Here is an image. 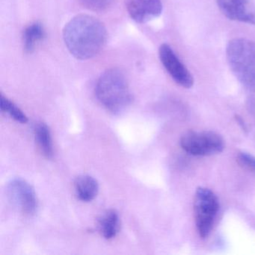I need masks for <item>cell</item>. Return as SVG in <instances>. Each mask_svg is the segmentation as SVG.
<instances>
[{
	"instance_id": "6da1fadb",
	"label": "cell",
	"mask_w": 255,
	"mask_h": 255,
	"mask_svg": "<svg viewBox=\"0 0 255 255\" xmlns=\"http://www.w3.org/2000/svg\"><path fill=\"white\" fill-rule=\"evenodd\" d=\"M63 39L74 58L88 60L99 54L105 47L107 31L104 23L93 16L80 14L65 25Z\"/></svg>"
},
{
	"instance_id": "7a4b0ae2",
	"label": "cell",
	"mask_w": 255,
	"mask_h": 255,
	"mask_svg": "<svg viewBox=\"0 0 255 255\" xmlns=\"http://www.w3.org/2000/svg\"><path fill=\"white\" fill-rule=\"evenodd\" d=\"M95 94L109 111L120 114L132 102V95L125 74L119 68L107 70L97 82Z\"/></svg>"
},
{
	"instance_id": "3957f363",
	"label": "cell",
	"mask_w": 255,
	"mask_h": 255,
	"mask_svg": "<svg viewBox=\"0 0 255 255\" xmlns=\"http://www.w3.org/2000/svg\"><path fill=\"white\" fill-rule=\"evenodd\" d=\"M226 56L237 80L255 92V43L247 38H234L227 45Z\"/></svg>"
},
{
	"instance_id": "277c9868",
	"label": "cell",
	"mask_w": 255,
	"mask_h": 255,
	"mask_svg": "<svg viewBox=\"0 0 255 255\" xmlns=\"http://www.w3.org/2000/svg\"><path fill=\"white\" fill-rule=\"evenodd\" d=\"M219 210V198L205 187H198L194 200L195 225L201 239L209 237Z\"/></svg>"
},
{
	"instance_id": "5b68a950",
	"label": "cell",
	"mask_w": 255,
	"mask_h": 255,
	"mask_svg": "<svg viewBox=\"0 0 255 255\" xmlns=\"http://www.w3.org/2000/svg\"><path fill=\"white\" fill-rule=\"evenodd\" d=\"M180 146L189 154L208 156L218 154L225 149V141L213 131H187L180 138Z\"/></svg>"
},
{
	"instance_id": "8992f818",
	"label": "cell",
	"mask_w": 255,
	"mask_h": 255,
	"mask_svg": "<svg viewBox=\"0 0 255 255\" xmlns=\"http://www.w3.org/2000/svg\"><path fill=\"white\" fill-rule=\"evenodd\" d=\"M7 195L11 202L25 214L32 215L38 207L36 194L32 185L20 178L11 180L7 186Z\"/></svg>"
},
{
	"instance_id": "52a82bcc",
	"label": "cell",
	"mask_w": 255,
	"mask_h": 255,
	"mask_svg": "<svg viewBox=\"0 0 255 255\" xmlns=\"http://www.w3.org/2000/svg\"><path fill=\"white\" fill-rule=\"evenodd\" d=\"M159 56L161 63L176 83L185 89L192 87L194 80L190 71L168 44H163L160 46Z\"/></svg>"
},
{
	"instance_id": "ba28073f",
	"label": "cell",
	"mask_w": 255,
	"mask_h": 255,
	"mask_svg": "<svg viewBox=\"0 0 255 255\" xmlns=\"http://www.w3.org/2000/svg\"><path fill=\"white\" fill-rule=\"evenodd\" d=\"M221 12L231 20L255 25V8L249 0H216Z\"/></svg>"
},
{
	"instance_id": "9c48e42d",
	"label": "cell",
	"mask_w": 255,
	"mask_h": 255,
	"mask_svg": "<svg viewBox=\"0 0 255 255\" xmlns=\"http://www.w3.org/2000/svg\"><path fill=\"white\" fill-rule=\"evenodd\" d=\"M126 5L128 14L138 23H147L162 14V0H127Z\"/></svg>"
},
{
	"instance_id": "30bf717a",
	"label": "cell",
	"mask_w": 255,
	"mask_h": 255,
	"mask_svg": "<svg viewBox=\"0 0 255 255\" xmlns=\"http://www.w3.org/2000/svg\"><path fill=\"white\" fill-rule=\"evenodd\" d=\"M76 193L80 201L89 202L93 201L99 192V184L92 176L82 175L75 182Z\"/></svg>"
},
{
	"instance_id": "8fae6325",
	"label": "cell",
	"mask_w": 255,
	"mask_h": 255,
	"mask_svg": "<svg viewBox=\"0 0 255 255\" xmlns=\"http://www.w3.org/2000/svg\"><path fill=\"white\" fill-rule=\"evenodd\" d=\"M99 229L107 240L114 238L120 230V218L115 210H107L99 219Z\"/></svg>"
},
{
	"instance_id": "7c38bea8",
	"label": "cell",
	"mask_w": 255,
	"mask_h": 255,
	"mask_svg": "<svg viewBox=\"0 0 255 255\" xmlns=\"http://www.w3.org/2000/svg\"><path fill=\"white\" fill-rule=\"evenodd\" d=\"M45 37V30L41 23L35 22L25 29L23 35V48L27 53H32L39 42Z\"/></svg>"
},
{
	"instance_id": "4fadbf2b",
	"label": "cell",
	"mask_w": 255,
	"mask_h": 255,
	"mask_svg": "<svg viewBox=\"0 0 255 255\" xmlns=\"http://www.w3.org/2000/svg\"><path fill=\"white\" fill-rule=\"evenodd\" d=\"M35 136L41 151L45 157L51 158L53 155V140L50 128L46 124L38 123L35 125Z\"/></svg>"
},
{
	"instance_id": "5bb4252c",
	"label": "cell",
	"mask_w": 255,
	"mask_h": 255,
	"mask_svg": "<svg viewBox=\"0 0 255 255\" xmlns=\"http://www.w3.org/2000/svg\"><path fill=\"white\" fill-rule=\"evenodd\" d=\"M0 108L1 111L9 115L16 122L21 124H26L28 122V118L23 111L17 105L11 102L8 98L1 95L0 98Z\"/></svg>"
},
{
	"instance_id": "9a60e30c",
	"label": "cell",
	"mask_w": 255,
	"mask_h": 255,
	"mask_svg": "<svg viewBox=\"0 0 255 255\" xmlns=\"http://www.w3.org/2000/svg\"><path fill=\"white\" fill-rule=\"evenodd\" d=\"M115 0H79L82 5L93 11H103L110 8Z\"/></svg>"
},
{
	"instance_id": "2e32d148",
	"label": "cell",
	"mask_w": 255,
	"mask_h": 255,
	"mask_svg": "<svg viewBox=\"0 0 255 255\" xmlns=\"http://www.w3.org/2000/svg\"><path fill=\"white\" fill-rule=\"evenodd\" d=\"M237 160L243 168L255 174V156L249 153L241 152L237 155Z\"/></svg>"
}]
</instances>
